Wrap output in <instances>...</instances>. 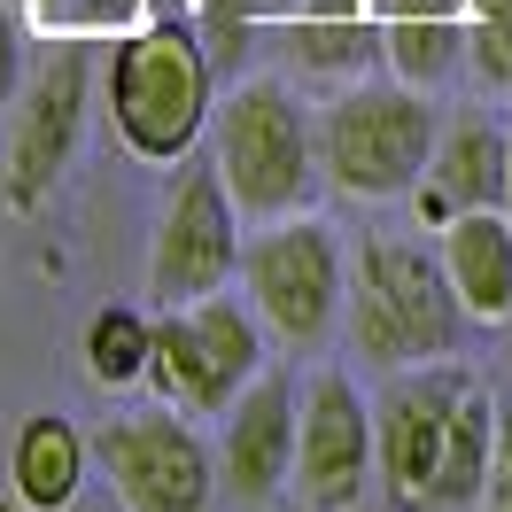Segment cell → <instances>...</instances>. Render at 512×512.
<instances>
[{"mask_svg": "<svg viewBox=\"0 0 512 512\" xmlns=\"http://www.w3.org/2000/svg\"><path fill=\"white\" fill-rule=\"evenodd\" d=\"M210 156L225 171V194L233 210L256 225L295 218L311 210L326 187V163H319V117L303 109L288 78H241L233 94L218 101V140Z\"/></svg>", "mask_w": 512, "mask_h": 512, "instance_id": "1", "label": "cell"}, {"mask_svg": "<svg viewBox=\"0 0 512 512\" xmlns=\"http://www.w3.org/2000/svg\"><path fill=\"white\" fill-rule=\"evenodd\" d=\"M458 334H466V303L443 272V249L373 233L350 264V342L396 373V365L450 357Z\"/></svg>", "mask_w": 512, "mask_h": 512, "instance_id": "2", "label": "cell"}, {"mask_svg": "<svg viewBox=\"0 0 512 512\" xmlns=\"http://www.w3.org/2000/svg\"><path fill=\"white\" fill-rule=\"evenodd\" d=\"M435 101L427 86H404V78H357L319 109V163L326 187L357 194V202H396L427 179L435 163Z\"/></svg>", "mask_w": 512, "mask_h": 512, "instance_id": "3", "label": "cell"}, {"mask_svg": "<svg viewBox=\"0 0 512 512\" xmlns=\"http://www.w3.org/2000/svg\"><path fill=\"white\" fill-rule=\"evenodd\" d=\"M109 117L132 156H187L194 132L210 125V55L202 32L179 16L132 24L109 55Z\"/></svg>", "mask_w": 512, "mask_h": 512, "instance_id": "4", "label": "cell"}, {"mask_svg": "<svg viewBox=\"0 0 512 512\" xmlns=\"http://www.w3.org/2000/svg\"><path fill=\"white\" fill-rule=\"evenodd\" d=\"M241 288L264 334H280L288 350H319L334 319L350 311V256L326 218L295 210V218H272L256 241H241Z\"/></svg>", "mask_w": 512, "mask_h": 512, "instance_id": "5", "label": "cell"}, {"mask_svg": "<svg viewBox=\"0 0 512 512\" xmlns=\"http://www.w3.org/2000/svg\"><path fill=\"white\" fill-rule=\"evenodd\" d=\"M256 373H264V319H256V303H241L225 288L202 295V303H163L156 365H148L163 404H179V412H225Z\"/></svg>", "mask_w": 512, "mask_h": 512, "instance_id": "6", "label": "cell"}, {"mask_svg": "<svg viewBox=\"0 0 512 512\" xmlns=\"http://www.w3.org/2000/svg\"><path fill=\"white\" fill-rule=\"evenodd\" d=\"M94 458L125 512H210L218 497V450L187 427L179 404L163 412H125L94 435Z\"/></svg>", "mask_w": 512, "mask_h": 512, "instance_id": "7", "label": "cell"}, {"mask_svg": "<svg viewBox=\"0 0 512 512\" xmlns=\"http://www.w3.org/2000/svg\"><path fill=\"white\" fill-rule=\"evenodd\" d=\"M233 272H241V210L225 194V171L218 156L187 163L163 202L156 249H148V288L156 303H202V295L233 288Z\"/></svg>", "mask_w": 512, "mask_h": 512, "instance_id": "8", "label": "cell"}, {"mask_svg": "<svg viewBox=\"0 0 512 512\" xmlns=\"http://www.w3.org/2000/svg\"><path fill=\"white\" fill-rule=\"evenodd\" d=\"M466 388H474V373L450 365V357L396 365L381 381V396H373V474H381L396 512H419V489H427L435 458H443L450 412H458Z\"/></svg>", "mask_w": 512, "mask_h": 512, "instance_id": "9", "label": "cell"}, {"mask_svg": "<svg viewBox=\"0 0 512 512\" xmlns=\"http://www.w3.org/2000/svg\"><path fill=\"white\" fill-rule=\"evenodd\" d=\"M86 101H94V55H86L78 32H63V47L32 70V86L16 101V148H8V202L16 210H32L63 179V163L78 156Z\"/></svg>", "mask_w": 512, "mask_h": 512, "instance_id": "10", "label": "cell"}, {"mask_svg": "<svg viewBox=\"0 0 512 512\" xmlns=\"http://www.w3.org/2000/svg\"><path fill=\"white\" fill-rule=\"evenodd\" d=\"M373 474V404L350 373H319L295 419V497L303 512H350Z\"/></svg>", "mask_w": 512, "mask_h": 512, "instance_id": "11", "label": "cell"}, {"mask_svg": "<svg viewBox=\"0 0 512 512\" xmlns=\"http://www.w3.org/2000/svg\"><path fill=\"white\" fill-rule=\"evenodd\" d=\"M295 381L288 373H256L233 404L218 412V481L233 505H272L295 489Z\"/></svg>", "mask_w": 512, "mask_h": 512, "instance_id": "12", "label": "cell"}, {"mask_svg": "<svg viewBox=\"0 0 512 512\" xmlns=\"http://www.w3.org/2000/svg\"><path fill=\"white\" fill-rule=\"evenodd\" d=\"M505 171H512V132L497 117H443L435 132V163H427V179L412 187L419 202V225H435L443 233L458 210H505Z\"/></svg>", "mask_w": 512, "mask_h": 512, "instance_id": "13", "label": "cell"}, {"mask_svg": "<svg viewBox=\"0 0 512 512\" xmlns=\"http://www.w3.org/2000/svg\"><path fill=\"white\" fill-rule=\"evenodd\" d=\"M435 249H443V272L458 288V303H466V319L481 326L512 319V218L505 210H458Z\"/></svg>", "mask_w": 512, "mask_h": 512, "instance_id": "14", "label": "cell"}, {"mask_svg": "<svg viewBox=\"0 0 512 512\" xmlns=\"http://www.w3.org/2000/svg\"><path fill=\"white\" fill-rule=\"evenodd\" d=\"M86 458H94V443H86L63 412H32L16 427V443H8L16 497L32 512H70L78 505V481H86Z\"/></svg>", "mask_w": 512, "mask_h": 512, "instance_id": "15", "label": "cell"}, {"mask_svg": "<svg viewBox=\"0 0 512 512\" xmlns=\"http://www.w3.org/2000/svg\"><path fill=\"white\" fill-rule=\"evenodd\" d=\"M489 458H497V396H489V388H466L458 412H450L443 458H435V474L419 489V512H481Z\"/></svg>", "mask_w": 512, "mask_h": 512, "instance_id": "16", "label": "cell"}, {"mask_svg": "<svg viewBox=\"0 0 512 512\" xmlns=\"http://www.w3.org/2000/svg\"><path fill=\"white\" fill-rule=\"evenodd\" d=\"M381 63L388 78L404 86H443L466 70V16H404V24H381Z\"/></svg>", "mask_w": 512, "mask_h": 512, "instance_id": "17", "label": "cell"}, {"mask_svg": "<svg viewBox=\"0 0 512 512\" xmlns=\"http://www.w3.org/2000/svg\"><path fill=\"white\" fill-rule=\"evenodd\" d=\"M148 365H156V319H140L125 303L94 311V326H86V373L101 388H132V381H148Z\"/></svg>", "mask_w": 512, "mask_h": 512, "instance_id": "18", "label": "cell"}, {"mask_svg": "<svg viewBox=\"0 0 512 512\" xmlns=\"http://www.w3.org/2000/svg\"><path fill=\"white\" fill-rule=\"evenodd\" d=\"M288 47H295L303 70H365V63H381V32H373L365 16H295Z\"/></svg>", "mask_w": 512, "mask_h": 512, "instance_id": "19", "label": "cell"}, {"mask_svg": "<svg viewBox=\"0 0 512 512\" xmlns=\"http://www.w3.org/2000/svg\"><path fill=\"white\" fill-rule=\"evenodd\" d=\"M466 63L481 86H512V0H466Z\"/></svg>", "mask_w": 512, "mask_h": 512, "instance_id": "20", "label": "cell"}, {"mask_svg": "<svg viewBox=\"0 0 512 512\" xmlns=\"http://www.w3.org/2000/svg\"><path fill=\"white\" fill-rule=\"evenodd\" d=\"M32 16L39 24H55V32H94V24H125L132 16V0H32Z\"/></svg>", "mask_w": 512, "mask_h": 512, "instance_id": "21", "label": "cell"}, {"mask_svg": "<svg viewBox=\"0 0 512 512\" xmlns=\"http://www.w3.org/2000/svg\"><path fill=\"white\" fill-rule=\"evenodd\" d=\"M481 512H512V412H505V404H497V458H489Z\"/></svg>", "mask_w": 512, "mask_h": 512, "instance_id": "22", "label": "cell"}, {"mask_svg": "<svg viewBox=\"0 0 512 512\" xmlns=\"http://www.w3.org/2000/svg\"><path fill=\"white\" fill-rule=\"evenodd\" d=\"M24 94V24L16 16H0V109Z\"/></svg>", "mask_w": 512, "mask_h": 512, "instance_id": "23", "label": "cell"}, {"mask_svg": "<svg viewBox=\"0 0 512 512\" xmlns=\"http://www.w3.org/2000/svg\"><path fill=\"white\" fill-rule=\"evenodd\" d=\"M381 24H404V16H466V0H373Z\"/></svg>", "mask_w": 512, "mask_h": 512, "instance_id": "24", "label": "cell"}, {"mask_svg": "<svg viewBox=\"0 0 512 512\" xmlns=\"http://www.w3.org/2000/svg\"><path fill=\"white\" fill-rule=\"evenodd\" d=\"M256 8H272L280 24H295V16H357L365 0H256Z\"/></svg>", "mask_w": 512, "mask_h": 512, "instance_id": "25", "label": "cell"}, {"mask_svg": "<svg viewBox=\"0 0 512 512\" xmlns=\"http://www.w3.org/2000/svg\"><path fill=\"white\" fill-rule=\"evenodd\" d=\"M505 132H512V125H505ZM505 218H512V171H505Z\"/></svg>", "mask_w": 512, "mask_h": 512, "instance_id": "26", "label": "cell"}, {"mask_svg": "<svg viewBox=\"0 0 512 512\" xmlns=\"http://www.w3.org/2000/svg\"><path fill=\"white\" fill-rule=\"evenodd\" d=\"M0 512H16V505H8V497H0Z\"/></svg>", "mask_w": 512, "mask_h": 512, "instance_id": "27", "label": "cell"}]
</instances>
